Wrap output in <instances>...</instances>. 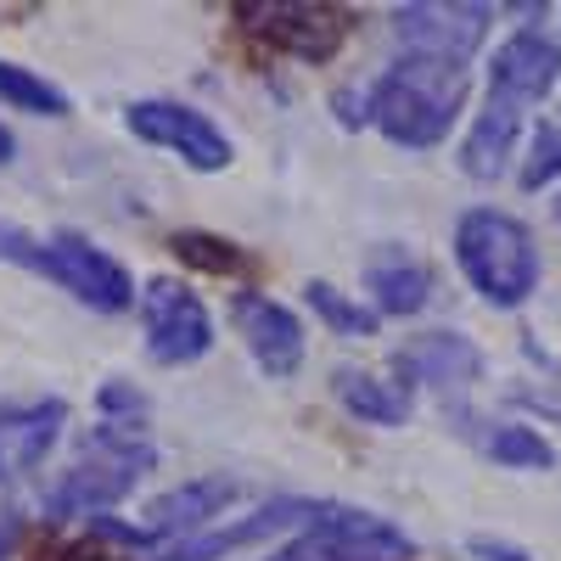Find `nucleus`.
Instances as JSON below:
<instances>
[{
  "label": "nucleus",
  "mask_w": 561,
  "mask_h": 561,
  "mask_svg": "<svg viewBox=\"0 0 561 561\" xmlns=\"http://www.w3.org/2000/svg\"><path fill=\"white\" fill-rule=\"evenodd\" d=\"M466 102V68L404 57L377 90H370V118L393 147H438Z\"/></svg>",
  "instance_id": "obj_1"
},
{
  "label": "nucleus",
  "mask_w": 561,
  "mask_h": 561,
  "mask_svg": "<svg viewBox=\"0 0 561 561\" xmlns=\"http://www.w3.org/2000/svg\"><path fill=\"white\" fill-rule=\"evenodd\" d=\"M455 259L460 275L494 304V309H517L539 287V248L528 237L523 219H511L500 208H472L455 225Z\"/></svg>",
  "instance_id": "obj_2"
},
{
  "label": "nucleus",
  "mask_w": 561,
  "mask_h": 561,
  "mask_svg": "<svg viewBox=\"0 0 561 561\" xmlns=\"http://www.w3.org/2000/svg\"><path fill=\"white\" fill-rule=\"evenodd\" d=\"M147 466H152L147 444H135L118 427H102L84 444V455L57 478V489L45 494V511H51V517H96L102 505H113L135 489V478L147 472Z\"/></svg>",
  "instance_id": "obj_3"
},
{
  "label": "nucleus",
  "mask_w": 561,
  "mask_h": 561,
  "mask_svg": "<svg viewBox=\"0 0 561 561\" xmlns=\"http://www.w3.org/2000/svg\"><path fill=\"white\" fill-rule=\"evenodd\" d=\"M410 539L370 517V511H337V505H320L314 511V528L304 539H293L287 550H275L270 561H404Z\"/></svg>",
  "instance_id": "obj_4"
},
{
  "label": "nucleus",
  "mask_w": 561,
  "mask_h": 561,
  "mask_svg": "<svg viewBox=\"0 0 561 561\" xmlns=\"http://www.w3.org/2000/svg\"><path fill=\"white\" fill-rule=\"evenodd\" d=\"M140 325H147V354L158 365H192L214 348V320H208L203 298L169 275L147 280V293H140Z\"/></svg>",
  "instance_id": "obj_5"
},
{
  "label": "nucleus",
  "mask_w": 561,
  "mask_h": 561,
  "mask_svg": "<svg viewBox=\"0 0 561 561\" xmlns=\"http://www.w3.org/2000/svg\"><path fill=\"white\" fill-rule=\"evenodd\" d=\"M489 7H460V0H449V7H438V0H415V7H399L393 12V34L410 57H433V62H455L466 68V57L483 45L489 34Z\"/></svg>",
  "instance_id": "obj_6"
},
{
  "label": "nucleus",
  "mask_w": 561,
  "mask_h": 561,
  "mask_svg": "<svg viewBox=\"0 0 561 561\" xmlns=\"http://www.w3.org/2000/svg\"><path fill=\"white\" fill-rule=\"evenodd\" d=\"M34 270H45L57 287H68V293H73L79 304H90V309L118 314V309L135 304V280L124 275V264L107 259L102 248L79 242V237H57V242L34 248Z\"/></svg>",
  "instance_id": "obj_7"
},
{
  "label": "nucleus",
  "mask_w": 561,
  "mask_h": 561,
  "mask_svg": "<svg viewBox=\"0 0 561 561\" xmlns=\"http://www.w3.org/2000/svg\"><path fill=\"white\" fill-rule=\"evenodd\" d=\"M248 28L264 34L270 45L293 51L298 62H325L348 39V12L309 7V0H270V7H242Z\"/></svg>",
  "instance_id": "obj_8"
},
{
  "label": "nucleus",
  "mask_w": 561,
  "mask_h": 561,
  "mask_svg": "<svg viewBox=\"0 0 561 561\" xmlns=\"http://www.w3.org/2000/svg\"><path fill=\"white\" fill-rule=\"evenodd\" d=\"M129 129L140 140H152L163 152H180L192 169H225L230 163V140L197 113V107H180V102H135L129 113Z\"/></svg>",
  "instance_id": "obj_9"
},
{
  "label": "nucleus",
  "mask_w": 561,
  "mask_h": 561,
  "mask_svg": "<svg viewBox=\"0 0 561 561\" xmlns=\"http://www.w3.org/2000/svg\"><path fill=\"white\" fill-rule=\"evenodd\" d=\"M556 73H561L556 39L523 28V34H511L500 51H494V68H489V102H505V107L528 113L534 102H545L550 90H556Z\"/></svg>",
  "instance_id": "obj_10"
},
{
  "label": "nucleus",
  "mask_w": 561,
  "mask_h": 561,
  "mask_svg": "<svg viewBox=\"0 0 561 561\" xmlns=\"http://www.w3.org/2000/svg\"><path fill=\"white\" fill-rule=\"evenodd\" d=\"M237 332L270 377H293L304 365V325L287 304H275L264 293H242L237 298Z\"/></svg>",
  "instance_id": "obj_11"
},
{
  "label": "nucleus",
  "mask_w": 561,
  "mask_h": 561,
  "mask_svg": "<svg viewBox=\"0 0 561 561\" xmlns=\"http://www.w3.org/2000/svg\"><path fill=\"white\" fill-rule=\"evenodd\" d=\"M62 404H12V410H0V483L28 472V466L45 460V449L57 444L62 433Z\"/></svg>",
  "instance_id": "obj_12"
},
{
  "label": "nucleus",
  "mask_w": 561,
  "mask_h": 561,
  "mask_svg": "<svg viewBox=\"0 0 561 561\" xmlns=\"http://www.w3.org/2000/svg\"><path fill=\"white\" fill-rule=\"evenodd\" d=\"M230 494H237V483H225V478H197V483H180V489L158 494L147 505V539L152 534H180V528H203L208 517H219V511L230 505Z\"/></svg>",
  "instance_id": "obj_13"
},
{
  "label": "nucleus",
  "mask_w": 561,
  "mask_h": 561,
  "mask_svg": "<svg viewBox=\"0 0 561 561\" xmlns=\"http://www.w3.org/2000/svg\"><path fill=\"white\" fill-rule=\"evenodd\" d=\"M517 129H523V113L517 107L489 102L478 113V124L466 129V140H460V169L472 174V180H500L511 147H517Z\"/></svg>",
  "instance_id": "obj_14"
},
{
  "label": "nucleus",
  "mask_w": 561,
  "mask_h": 561,
  "mask_svg": "<svg viewBox=\"0 0 561 561\" xmlns=\"http://www.w3.org/2000/svg\"><path fill=\"white\" fill-rule=\"evenodd\" d=\"M478 348L455 337V332H433V337H421L410 354H399V370H415V377H427V382H472L478 377Z\"/></svg>",
  "instance_id": "obj_15"
},
{
  "label": "nucleus",
  "mask_w": 561,
  "mask_h": 561,
  "mask_svg": "<svg viewBox=\"0 0 561 561\" xmlns=\"http://www.w3.org/2000/svg\"><path fill=\"white\" fill-rule=\"evenodd\" d=\"M337 399L359 415V421H377V427H399L410 415V393L393 382H377L365 370H337Z\"/></svg>",
  "instance_id": "obj_16"
},
{
  "label": "nucleus",
  "mask_w": 561,
  "mask_h": 561,
  "mask_svg": "<svg viewBox=\"0 0 561 561\" xmlns=\"http://www.w3.org/2000/svg\"><path fill=\"white\" fill-rule=\"evenodd\" d=\"M427 270H421L415 259H382L370 264V293H377V309L382 314H415L421 304H427Z\"/></svg>",
  "instance_id": "obj_17"
},
{
  "label": "nucleus",
  "mask_w": 561,
  "mask_h": 561,
  "mask_svg": "<svg viewBox=\"0 0 561 561\" xmlns=\"http://www.w3.org/2000/svg\"><path fill=\"white\" fill-rule=\"evenodd\" d=\"M0 102H12L18 113H39V118H62L68 113V96L39 79L34 68H18V62H0Z\"/></svg>",
  "instance_id": "obj_18"
},
{
  "label": "nucleus",
  "mask_w": 561,
  "mask_h": 561,
  "mask_svg": "<svg viewBox=\"0 0 561 561\" xmlns=\"http://www.w3.org/2000/svg\"><path fill=\"white\" fill-rule=\"evenodd\" d=\"M309 304H314V314L332 325V332H343V337H377V314H370L365 304H354V298H343L332 280H309Z\"/></svg>",
  "instance_id": "obj_19"
},
{
  "label": "nucleus",
  "mask_w": 561,
  "mask_h": 561,
  "mask_svg": "<svg viewBox=\"0 0 561 561\" xmlns=\"http://www.w3.org/2000/svg\"><path fill=\"white\" fill-rule=\"evenodd\" d=\"M489 455L500 466H523V472H550L556 466V449L539 438V427H500L489 438Z\"/></svg>",
  "instance_id": "obj_20"
},
{
  "label": "nucleus",
  "mask_w": 561,
  "mask_h": 561,
  "mask_svg": "<svg viewBox=\"0 0 561 561\" xmlns=\"http://www.w3.org/2000/svg\"><path fill=\"white\" fill-rule=\"evenodd\" d=\"M185 264H197V270H214V275H225V270H242V253L230 248V242H219V237H203V230H180V237L169 242Z\"/></svg>",
  "instance_id": "obj_21"
},
{
  "label": "nucleus",
  "mask_w": 561,
  "mask_h": 561,
  "mask_svg": "<svg viewBox=\"0 0 561 561\" xmlns=\"http://www.w3.org/2000/svg\"><path fill=\"white\" fill-rule=\"evenodd\" d=\"M561 174V124H539L534 129V147H528V163H523V192H539Z\"/></svg>",
  "instance_id": "obj_22"
},
{
  "label": "nucleus",
  "mask_w": 561,
  "mask_h": 561,
  "mask_svg": "<svg viewBox=\"0 0 561 561\" xmlns=\"http://www.w3.org/2000/svg\"><path fill=\"white\" fill-rule=\"evenodd\" d=\"M472 556H483V561H528V550H517V545H494V539H472Z\"/></svg>",
  "instance_id": "obj_23"
},
{
  "label": "nucleus",
  "mask_w": 561,
  "mask_h": 561,
  "mask_svg": "<svg viewBox=\"0 0 561 561\" xmlns=\"http://www.w3.org/2000/svg\"><path fill=\"white\" fill-rule=\"evenodd\" d=\"M7 158H12V135H7V129H0V163H7Z\"/></svg>",
  "instance_id": "obj_24"
},
{
  "label": "nucleus",
  "mask_w": 561,
  "mask_h": 561,
  "mask_svg": "<svg viewBox=\"0 0 561 561\" xmlns=\"http://www.w3.org/2000/svg\"><path fill=\"white\" fill-rule=\"evenodd\" d=\"M556 219H561V197H556Z\"/></svg>",
  "instance_id": "obj_25"
}]
</instances>
